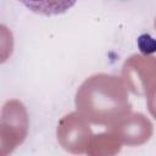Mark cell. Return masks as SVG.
I'll return each instance as SVG.
<instances>
[{"instance_id":"1","label":"cell","mask_w":156,"mask_h":156,"mask_svg":"<svg viewBox=\"0 0 156 156\" xmlns=\"http://www.w3.org/2000/svg\"><path fill=\"white\" fill-rule=\"evenodd\" d=\"M18 1L30 11L44 16H56L65 13L77 2V0H18Z\"/></svg>"},{"instance_id":"2","label":"cell","mask_w":156,"mask_h":156,"mask_svg":"<svg viewBox=\"0 0 156 156\" xmlns=\"http://www.w3.org/2000/svg\"><path fill=\"white\" fill-rule=\"evenodd\" d=\"M138 45H139L140 51L144 54H151L156 51V40L147 34H143L139 37Z\"/></svg>"}]
</instances>
